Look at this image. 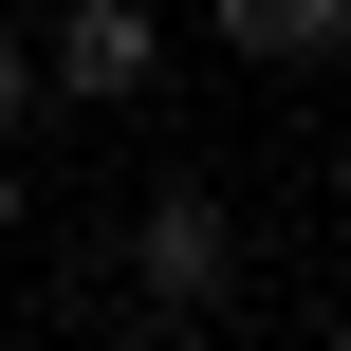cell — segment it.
Listing matches in <instances>:
<instances>
[{
	"instance_id": "3957f363",
	"label": "cell",
	"mask_w": 351,
	"mask_h": 351,
	"mask_svg": "<svg viewBox=\"0 0 351 351\" xmlns=\"http://www.w3.org/2000/svg\"><path fill=\"white\" fill-rule=\"evenodd\" d=\"M185 19H204V37L241 56V74H315V56H333V19H351V0H185Z\"/></svg>"
},
{
	"instance_id": "6da1fadb",
	"label": "cell",
	"mask_w": 351,
	"mask_h": 351,
	"mask_svg": "<svg viewBox=\"0 0 351 351\" xmlns=\"http://www.w3.org/2000/svg\"><path fill=\"white\" fill-rule=\"evenodd\" d=\"M130 315H148V333H222V315H241V204H222L204 167H167V185L130 204Z\"/></svg>"
},
{
	"instance_id": "8992f818",
	"label": "cell",
	"mask_w": 351,
	"mask_h": 351,
	"mask_svg": "<svg viewBox=\"0 0 351 351\" xmlns=\"http://www.w3.org/2000/svg\"><path fill=\"white\" fill-rule=\"evenodd\" d=\"M74 351H185V333H148V315H111V333H74Z\"/></svg>"
},
{
	"instance_id": "5b68a950",
	"label": "cell",
	"mask_w": 351,
	"mask_h": 351,
	"mask_svg": "<svg viewBox=\"0 0 351 351\" xmlns=\"http://www.w3.org/2000/svg\"><path fill=\"white\" fill-rule=\"evenodd\" d=\"M19 241H37V167L0 148V259H19Z\"/></svg>"
},
{
	"instance_id": "7a4b0ae2",
	"label": "cell",
	"mask_w": 351,
	"mask_h": 351,
	"mask_svg": "<svg viewBox=\"0 0 351 351\" xmlns=\"http://www.w3.org/2000/svg\"><path fill=\"white\" fill-rule=\"evenodd\" d=\"M167 74V0H56L37 19V111H148Z\"/></svg>"
},
{
	"instance_id": "277c9868",
	"label": "cell",
	"mask_w": 351,
	"mask_h": 351,
	"mask_svg": "<svg viewBox=\"0 0 351 351\" xmlns=\"http://www.w3.org/2000/svg\"><path fill=\"white\" fill-rule=\"evenodd\" d=\"M19 130H37V37L0 19V148H19Z\"/></svg>"
}]
</instances>
